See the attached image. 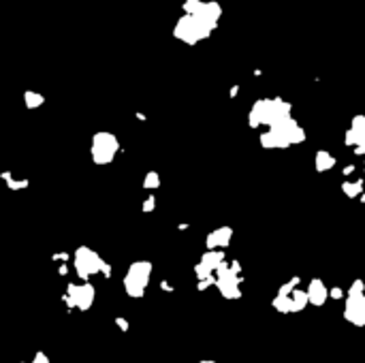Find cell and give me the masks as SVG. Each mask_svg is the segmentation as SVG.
<instances>
[{
  "mask_svg": "<svg viewBox=\"0 0 365 363\" xmlns=\"http://www.w3.org/2000/svg\"><path fill=\"white\" fill-rule=\"evenodd\" d=\"M288 116H291V103L282 99H261L252 105L248 113V124L252 128L263 126V124H267L271 128Z\"/></svg>",
  "mask_w": 365,
  "mask_h": 363,
  "instance_id": "obj_1",
  "label": "cell"
},
{
  "mask_svg": "<svg viewBox=\"0 0 365 363\" xmlns=\"http://www.w3.org/2000/svg\"><path fill=\"white\" fill-rule=\"evenodd\" d=\"M149 274H152V263L148 261H135L128 267V272L124 276V291L128 297L133 299H141L146 295L148 282H149Z\"/></svg>",
  "mask_w": 365,
  "mask_h": 363,
  "instance_id": "obj_2",
  "label": "cell"
},
{
  "mask_svg": "<svg viewBox=\"0 0 365 363\" xmlns=\"http://www.w3.org/2000/svg\"><path fill=\"white\" fill-rule=\"evenodd\" d=\"M117 150H120V141L114 133H96L92 137V148H90V154H92V160L96 165H109L114 162Z\"/></svg>",
  "mask_w": 365,
  "mask_h": 363,
  "instance_id": "obj_3",
  "label": "cell"
},
{
  "mask_svg": "<svg viewBox=\"0 0 365 363\" xmlns=\"http://www.w3.org/2000/svg\"><path fill=\"white\" fill-rule=\"evenodd\" d=\"M103 259L96 254L92 248H85V246H79L73 254V265H75V272L77 276L88 282V278H92L94 274H100V267H103Z\"/></svg>",
  "mask_w": 365,
  "mask_h": 363,
  "instance_id": "obj_4",
  "label": "cell"
},
{
  "mask_svg": "<svg viewBox=\"0 0 365 363\" xmlns=\"http://www.w3.org/2000/svg\"><path fill=\"white\" fill-rule=\"evenodd\" d=\"M64 303H66L68 310L77 308V310H90L94 303V286L90 282H83V284H75V282H68L66 286V295L62 297Z\"/></svg>",
  "mask_w": 365,
  "mask_h": 363,
  "instance_id": "obj_5",
  "label": "cell"
},
{
  "mask_svg": "<svg viewBox=\"0 0 365 363\" xmlns=\"http://www.w3.org/2000/svg\"><path fill=\"white\" fill-rule=\"evenodd\" d=\"M344 318L355 327H365V295H346Z\"/></svg>",
  "mask_w": 365,
  "mask_h": 363,
  "instance_id": "obj_6",
  "label": "cell"
},
{
  "mask_svg": "<svg viewBox=\"0 0 365 363\" xmlns=\"http://www.w3.org/2000/svg\"><path fill=\"white\" fill-rule=\"evenodd\" d=\"M231 237H233V229L231 226H218L216 231H212L205 237L207 250H224L231 243Z\"/></svg>",
  "mask_w": 365,
  "mask_h": 363,
  "instance_id": "obj_7",
  "label": "cell"
},
{
  "mask_svg": "<svg viewBox=\"0 0 365 363\" xmlns=\"http://www.w3.org/2000/svg\"><path fill=\"white\" fill-rule=\"evenodd\" d=\"M308 297H310L312 306H323V303L329 299V289H327L320 278H312L308 284Z\"/></svg>",
  "mask_w": 365,
  "mask_h": 363,
  "instance_id": "obj_8",
  "label": "cell"
},
{
  "mask_svg": "<svg viewBox=\"0 0 365 363\" xmlns=\"http://www.w3.org/2000/svg\"><path fill=\"white\" fill-rule=\"evenodd\" d=\"M259 141H261V145L265 150H284V148H288V145H291L280 133L273 131V128H269L267 133H263L261 137H259Z\"/></svg>",
  "mask_w": 365,
  "mask_h": 363,
  "instance_id": "obj_9",
  "label": "cell"
},
{
  "mask_svg": "<svg viewBox=\"0 0 365 363\" xmlns=\"http://www.w3.org/2000/svg\"><path fill=\"white\" fill-rule=\"evenodd\" d=\"M314 165H316V171L323 173V171H329L335 167V156L331 152H325V150H318L316 152V158H314Z\"/></svg>",
  "mask_w": 365,
  "mask_h": 363,
  "instance_id": "obj_10",
  "label": "cell"
},
{
  "mask_svg": "<svg viewBox=\"0 0 365 363\" xmlns=\"http://www.w3.org/2000/svg\"><path fill=\"white\" fill-rule=\"evenodd\" d=\"M201 263L216 274V269L224 263V250H205V254L201 257Z\"/></svg>",
  "mask_w": 365,
  "mask_h": 363,
  "instance_id": "obj_11",
  "label": "cell"
},
{
  "mask_svg": "<svg viewBox=\"0 0 365 363\" xmlns=\"http://www.w3.org/2000/svg\"><path fill=\"white\" fill-rule=\"evenodd\" d=\"M271 306L280 314H293V295H280L278 293L271 299Z\"/></svg>",
  "mask_w": 365,
  "mask_h": 363,
  "instance_id": "obj_12",
  "label": "cell"
},
{
  "mask_svg": "<svg viewBox=\"0 0 365 363\" xmlns=\"http://www.w3.org/2000/svg\"><path fill=\"white\" fill-rule=\"evenodd\" d=\"M342 192H344L346 197H350V199L361 197V194L365 192L363 190V180L359 177V180H355V182H342Z\"/></svg>",
  "mask_w": 365,
  "mask_h": 363,
  "instance_id": "obj_13",
  "label": "cell"
},
{
  "mask_svg": "<svg viewBox=\"0 0 365 363\" xmlns=\"http://www.w3.org/2000/svg\"><path fill=\"white\" fill-rule=\"evenodd\" d=\"M310 303V297H308V291H299L295 289L293 291V314L295 312H301L305 306Z\"/></svg>",
  "mask_w": 365,
  "mask_h": 363,
  "instance_id": "obj_14",
  "label": "cell"
},
{
  "mask_svg": "<svg viewBox=\"0 0 365 363\" xmlns=\"http://www.w3.org/2000/svg\"><path fill=\"white\" fill-rule=\"evenodd\" d=\"M24 99H26V107H28V109H39L43 103H45V99H43L41 94H36V92H26Z\"/></svg>",
  "mask_w": 365,
  "mask_h": 363,
  "instance_id": "obj_15",
  "label": "cell"
},
{
  "mask_svg": "<svg viewBox=\"0 0 365 363\" xmlns=\"http://www.w3.org/2000/svg\"><path fill=\"white\" fill-rule=\"evenodd\" d=\"M158 186H160V175L156 171H149L146 175V180H143V188H146V190H156Z\"/></svg>",
  "mask_w": 365,
  "mask_h": 363,
  "instance_id": "obj_16",
  "label": "cell"
},
{
  "mask_svg": "<svg viewBox=\"0 0 365 363\" xmlns=\"http://www.w3.org/2000/svg\"><path fill=\"white\" fill-rule=\"evenodd\" d=\"M299 282H301V278H299V276H295L293 280H288L286 284H282L280 289H278V293H280V295H293V291L297 289Z\"/></svg>",
  "mask_w": 365,
  "mask_h": 363,
  "instance_id": "obj_17",
  "label": "cell"
},
{
  "mask_svg": "<svg viewBox=\"0 0 365 363\" xmlns=\"http://www.w3.org/2000/svg\"><path fill=\"white\" fill-rule=\"evenodd\" d=\"M346 295H355V297L365 295V282L363 280H355V282L350 284V289L346 291Z\"/></svg>",
  "mask_w": 365,
  "mask_h": 363,
  "instance_id": "obj_18",
  "label": "cell"
},
{
  "mask_svg": "<svg viewBox=\"0 0 365 363\" xmlns=\"http://www.w3.org/2000/svg\"><path fill=\"white\" fill-rule=\"evenodd\" d=\"M141 209H143L146 214L154 212V209H156V194L149 192V194H148V199H146V201H143V205H141Z\"/></svg>",
  "mask_w": 365,
  "mask_h": 363,
  "instance_id": "obj_19",
  "label": "cell"
},
{
  "mask_svg": "<svg viewBox=\"0 0 365 363\" xmlns=\"http://www.w3.org/2000/svg\"><path fill=\"white\" fill-rule=\"evenodd\" d=\"M9 184V188L11 190H21V188H28V180H11V182H7Z\"/></svg>",
  "mask_w": 365,
  "mask_h": 363,
  "instance_id": "obj_20",
  "label": "cell"
},
{
  "mask_svg": "<svg viewBox=\"0 0 365 363\" xmlns=\"http://www.w3.org/2000/svg\"><path fill=\"white\" fill-rule=\"evenodd\" d=\"M329 297L331 299H342V297H346V291H342L340 286H333V289H329Z\"/></svg>",
  "mask_w": 365,
  "mask_h": 363,
  "instance_id": "obj_21",
  "label": "cell"
},
{
  "mask_svg": "<svg viewBox=\"0 0 365 363\" xmlns=\"http://www.w3.org/2000/svg\"><path fill=\"white\" fill-rule=\"evenodd\" d=\"M116 325H117V327H120L124 333L128 331V329H131V325H128V321H126V318H122V316H117V318H116Z\"/></svg>",
  "mask_w": 365,
  "mask_h": 363,
  "instance_id": "obj_22",
  "label": "cell"
},
{
  "mask_svg": "<svg viewBox=\"0 0 365 363\" xmlns=\"http://www.w3.org/2000/svg\"><path fill=\"white\" fill-rule=\"evenodd\" d=\"M53 261H60V263H68V259H71V257H68V252H58V254H53Z\"/></svg>",
  "mask_w": 365,
  "mask_h": 363,
  "instance_id": "obj_23",
  "label": "cell"
},
{
  "mask_svg": "<svg viewBox=\"0 0 365 363\" xmlns=\"http://www.w3.org/2000/svg\"><path fill=\"white\" fill-rule=\"evenodd\" d=\"M30 363H51V361L47 359V355H45V353H36V355H34V359H32Z\"/></svg>",
  "mask_w": 365,
  "mask_h": 363,
  "instance_id": "obj_24",
  "label": "cell"
},
{
  "mask_svg": "<svg viewBox=\"0 0 365 363\" xmlns=\"http://www.w3.org/2000/svg\"><path fill=\"white\" fill-rule=\"evenodd\" d=\"M111 272H114V269H111V265L105 261V263H103V267H100V274H103L105 278H111Z\"/></svg>",
  "mask_w": 365,
  "mask_h": 363,
  "instance_id": "obj_25",
  "label": "cell"
},
{
  "mask_svg": "<svg viewBox=\"0 0 365 363\" xmlns=\"http://www.w3.org/2000/svg\"><path fill=\"white\" fill-rule=\"evenodd\" d=\"M58 274H60V276H66V274H68V263H62L60 267H58Z\"/></svg>",
  "mask_w": 365,
  "mask_h": 363,
  "instance_id": "obj_26",
  "label": "cell"
},
{
  "mask_svg": "<svg viewBox=\"0 0 365 363\" xmlns=\"http://www.w3.org/2000/svg\"><path fill=\"white\" fill-rule=\"evenodd\" d=\"M160 289L167 291V293H171V291H173V286H171V284L167 282V280H163V282H160Z\"/></svg>",
  "mask_w": 365,
  "mask_h": 363,
  "instance_id": "obj_27",
  "label": "cell"
},
{
  "mask_svg": "<svg viewBox=\"0 0 365 363\" xmlns=\"http://www.w3.org/2000/svg\"><path fill=\"white\" fill-rule=\"evenodd\" d=\"M352 171H355V165H348V167H344V171H342V173H344V175H350Z\"/></svg>",
  "mask_w": 365,
  "mask_h": 363,
  "instance_id": "obj_28",
  "label": "cell"
},
{
  "mask_svg": "<svg viewBox=\"0 0 365 363\" xmlns=\"http://www.w3.org/2000/svg\"><path fill=\"white\" fill-rule=\"evenodd\" d=\"M199 363H216V361H212V359H203V361H199Z\"/></svg>",
  "mask_w": 365,
  "mask_h": 363,
  "instance_id": "obj_29",
  "label": "cell"
},
{
  "mask_svg": "<svg viewBox=\"0 0 365 363\" xmlns=\"http://www.w3.org/2000/svg\"><path fill=\"white\" fill-rule=\"evenodd\" d=\"M359 199H361V203H365V192L361 194V197H359Z\"/></svg>",
  "mask_w": 365,
  "mask_h": 363,
  "instance_id": "obj_30",
  "label": "cell"
}]
</instances>
